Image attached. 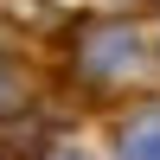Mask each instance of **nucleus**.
<instances>
[{"mask_svg":"<svg viewBox=\"0 0 160 160\" xmlns=\"http://www.w3.org/2000/svg\"><path fill=\"white\" fill-rule=\"evenodd\" d=\"M141 64H148L141 26H128V19H90V26H77V71H83L96 90L141 77Z\"/></svg>","mask_w":160,"mask_h":160,"instance_id":"nucleus-1","label":"nucleus"},{"mask_svg":"<svg viewBox=\"0 0 160 160\" xmlns=\"http://www.w3.org/2000/svg\"><path fill=\"white\" fill-rule=\"evenodd\" d=\"M115 160H160V102L135 109L115 135Z\"/></svg>","mask_w":160,"mask_h":160,"instance_id":"nucleus-2","label":"nucleus"},{"mask_svg":"<svg viewBox=\"0 0 160 160\" xmlns=\"http://www.w3.org/2000/svg\"><path fill=\"white\" fill-rule=\"evenodd\" d=\"M26 96H32V77H26L13 58H0V115H19Z\"/></svg>","mask_w":160,"mask_h":160,"instance_id":"nucleus-3","label":"nucleus"}]
</instances>
